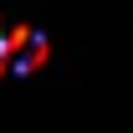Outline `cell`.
I'll return each mask as SVG.
<instances>
[{
  "label": "cell",
  "instance_id": "obj_1",
  "mask_svg": "<svg viewBox=\"0 0 133 133\" xmlns=\"http://www.w3.org/2000/svg\"><path fill=\"white\" fill-rule=\"evenodd\" d=\"M46 62H51V41H46V36H36V46L26 51V56H21V62L10 66V72H16V77H31V72H41Z\"/></svg>",
  "mask_w": 133,
  "mask_h": 133
},
{
  "label": "cell",
  "instance_id": "obj_2",
  "mask_svg": "<svg viewBox=\"0 0 133 133\" xmlns=\"http://www.w3.org/2000/svg\"><path fill=\"white\" fill-rule=\"evenodd\" d=\"M5 72H10V62H5V56H0V77H5Z\"/></svg>",
  "mask_w": 133,
  "mask_h": 133
}]
</instances>
